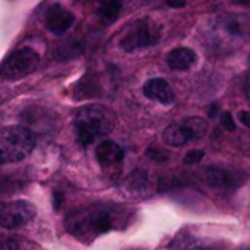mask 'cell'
<instances>
[{"instance_id": "5", "label": "cell", "mask_w": 250, "mask_h": 250, "mask_svg": "<svg viewBox=\"0 0 250 250\" xmlns=\"http://www.w3.org/2000/svg\"><path fill=\"white\" fill-rule=\"evenodd\" d=\"M161 36L160 26L153 22L151 19H141V21L130 24V28L125 31L124 38L120 42V46L125 52H134V50L144 48L158 43Z\"/></svg>"}, {"instance_id": "9", "label": "cell", "mask_w": 250, "mask_h": 250, "mask_svg": "<svg viewBox=\"0 0 250 250\" xmlns=\"http://www.w3.org/2000/svg\"><path fill=\"white\" fill-rule=\"evenodd\" d=\"M144 94H146L149 100H154L158 103L165 104H171L175 101V91L171 89V86L161 77H154V79H149L143 87Z\"/></svg>"}, {"instance_id": "6", "label": "cell", "mask_w": 250, "mask_h": 250, "mask_svg": "<svg viewBox=\"0 0 250 250\" xmlns=\"http://www.w3.org/2000/svg\"><path fill=\"white\" fill-rule=\"evenodd\" d=\"M36 216L35 204L28 201L0 202V226L7 229H16L28 225Z\"/></svg>"}, {"instance_id": "20", "label": "cell", "mask_w": 250, "mask_h": 250, "mask_svg": "<svg viewBox=\"0 0 250 250\" xmlns=\"http://www.w3.org/2000/svg\"><path fill=\"white\" fill-rule=\"evenodd\" d=\"M0 250H21V249H19V245L14 240L0 238Z\"/></svg>"}, {"instance_id": "26", "label": "cell", "mask_w": 250, "mask_h": 250, "mask_svg": "<svg viewBox=\"0 0 250 250\" xmlns=\"http://www.w3.org/2000/svg\"><path fill=\"white\" fill-rule=\"evenodd\" d=\"M235 4H242V5H250V0H233Z\"/></svg>"}, {"instance_id": "16", "label": "cell", "mask_w": 250, "mask_h": 250, "mask_svg": "<svg viewBox=\"0 0 250 250\" xmlns=\"http://www.w3.org/2000/svg\"><path fill=\"white\" fill-rule=\"evenodd\" d=\"M129 187L136 192L146 190V188L149 187V175H147V171H144V170L134 171L129 177Z\"/></svg>"}, {"instance_id": "11", "label": "cell", "mask_w": 250, "mask_h": 250, "mask_svg": "<svg viewBox=\"0 0 250 250\" xmlns=\"http://www.w3.org/2000/svg\"><path fill=\"white\" fill-rule=\"evenodd\" d=\"M195 60H197V55H195L194 50L187 48V46H180V48H175L170 52L168 65L173 70H187L194 65Z\"/></svg>"}, {"instance_id": "13", "label": "cell", "mask_w": 250, "mask_h": 250, "mask_svg": "<svg viewBox=\"0 0 250 250\" xmlns=\"http://www.w3.org/2000/svg\"><path fill=\"white\" fill-rule=\"evenodd\" d=\"M163 141H165V144L170 147H180V146H184L185 143H188L190 137H188L187 130L184 129V125L173 124L163 130Z\"/></svg>"}, {"instance_id": "22", "label": "cell", "mask_w": 250, "mask_h": 250, "mask_svg": "<svg viewBox=\"0 0 250 250\" xmlns=\"http://www.w3.org/2000/svg\"><path fill=\"white\" fill-rule=\"evenodd\" d=\"M238 120L242 122L245 127H250V111H247V110L240 111V113H238Z\"/></svg>"}, {"instance_id": "23", "label": "cell", "mask_w": 250, "mask_h": 250, "mask_svg": "<svg viewBox=\"0 0 250 250\" xmlns=\"http://www.w3.org/2000/svg\"><path fill=\"white\" fill-rule=\"evenodd\" d=\"M167 4L173 9H182V7H185L187 0H167Z\"/></svg>"}, {"instance_id": "12", "label": "cell", "mask_w": 250, "mask_h": 250, "mask_svg": "<svg viewBox=\"0 0 250 250\" xmlns=\"http://www.w3.org/2000/svg\"><path fill=\"white\" fill-rule=\"evenodd\" d=\"M204 180L209 187L212 188H229L235 185V178L231 173H228L226 170L218 167H211L206 170L204 173Z\"/></svg>"}, {"instance_id": "21", "label": "cell", "mask_w": 250, "mask_h": 250, "mask_svg": "<svg viewBox=\"0 0 250 250\" xmlns=\"http://www.w3.org/2000/svg\"><path fill=\"white\" fill-rule=\"evenodd\" d=\"M62 202H63L62 192L55 190V192H53V209H55V211H59V209L62 208Z\"/></svg>"}, {"instance_id": "4", "label": "cell", "mask_w": 250, "mask_h": 250, "mask_svg": "<svg viewBox=\"0 0 250 250\" xmlns=\"http://www.w3.org/2000/svg\"><path fill=\"white\" fill-rule=\"evenodd\" d=\"M40 55L33 48H21L0 63V77L5 81H19L29 76L38 67Z\"/></svg>"}, {"instance_id": "10", "label": "cell", "mask_w": 250, "mask_h": 250, "mask_svg": "<svg viewBox=\"0 0 250 250\" xmlns=\"http://www.w3.org/2000/svg\"><path fill=\"white\" fill-rule=\"evenodd\" d=\"M96 160L104 168L118 167L124 161V149L113 141H101L96 147Z\"/></svg>"}, {"instance_id": "17", "label": "cell", "mask_w": 250, "mask_h": 250, "mask_svg": "<svg viewBox=\"0 0 250 250\" xmlns=\"http://www.w3.org/2000/svg\"><path fill=\"white\" fill-rule=\"evenodd\" d=\"M146 156L149 158V160H153L154 163H165V161L170 160V153H168V151L160 149V147H154V146L147 147Z\"/></svg>"}, {"instance_id": "14", "label": "cell", "mask_w": 250, "mask_h": 250, "mask_svg": "<svg viewBox=\"0 0 250 250\" xmlns=\"http://www.w3.org/2000/svg\"><path fill=\"white\" fill-rule=\"evenodd\" d=\"M184 129L190 139H202L208 134V122L201 117H188L184 120Z\"/></svg>"}, {"instance_id": "15", "label": "cell", "mask_w": 250, "mask_h": 250, "mask_svg": "<svg viewBox=\"0 0 250 250\" xmlns=\"http://www.w3.org/2000/svg\"><path fill=\"white\" fill-rule=\"evenodd\" d=\"M127 2H130V0H100L101 18L106 21H115Z\"/></svg>"}, {"instance_id": "3", "label": "cell", "mask_w": 250, "mask_h": 250, "mask_svg": "<svg viewBox=\"0 0 250 250\" xmlns=\"http://www.w3.org/2000/svg\"><path fill=\"white\" fill-rule=\"evenodd\" d=\"M35 149V136L21 125L0 129V165L19 163Z\"/></svg>"}, {"instance_id": "1", "label": "cell", "mask_w": 250, "mask_h": 250, "mask_svg": "<svg viewBox=\"0 0 250 250\" xmlns=\"http://www.w3.org/2000/svg\"><path fill=\"white\" fill-rule=\"evenodd\" d=\"M76 137L83 147L93 144L98 137H104L115 129V115L106 106L89 104L81 108L74 118Z\"/></svg>"}, {"instance_id": "2", "label": "cell", "mask_w": 250, "mask_h": 250, "mask_svg": "<svg viewBox=\"0 0 250 250\" xmlns=\"http://www.w3.org/2000/svg\"><path fill=\"white\" fill-rule=\"evenodd\" d=\"M65 228L70 235L79 240H93L98 235L110 231L113 228V214L110 209L101 206L76 209L65 218Z\"/></svg>"}, {"instance_id": "19", "label": "cell", "mask_w": 250, "mask_h": 250, "mask_svg": "<svg viewBox=\"0 0 250 250\" xmlns=\"http://www.w3.org/2000/svg\"><path fill=\"white\" fill-rule=\"evenodd\" d=\"M202 158H204V153L199 149H194V151H190V153H187V156L184 158V163L185 165H197L202 161Z\"/></svg>"}, {"instance_id": "7", "label": "cell", "mask_w": 250, "mask_h": 250, "mask_svg": "<svg viewBox=\"0 0 250 250\" xmlns=\"http://www.w3.org/2000/svg\"><path fill=\"white\" fill-rule=\"evenodd\" d=\"M74 22H76V16L59 4L48 7V11L45 12V24L53 35L67 33L74 26Z\"/></svg>"}, {"instance_id": "24", "label": "cell", "mask_w": 250, "mask_h": 250, "mask_svg": "<svg viewBox=\"0 0 250 250\" xmlns=\"http://www.w3.org/2000/svg\"><path fill=\"white\" fill-rule=\"evenodd\" d=\"M245 94H247V100H249V103H250V77L245 83Z\"/></svg>"}, {"instance_id": "8", "label": "cell", "mask_w": 250, "mask_h": 250, "mask_svg": "<svg viewBox=\"0 0 250 250\" xmlns=\"http://www.w3.org/2000/svg\"><path fill=\"white\" fill-rule=\"evenodd\" d=\"M214 242L208 236L197 235L192 229H184L171 242L170 250H211Z\"/></svg>"}, {"instance_id": "25", "label": "cell", "mask_w": 250, "mask_h": 250, "mask_svg": "<svg viewBox=\"0 0 250 250\" xmlns=\"http://www.w3.org/2000/svg\"><path fill=\"white\" fill-rule=\"evenodd\" d=\"M216 113H218V104H211L209 106V117H214Z\"/></svg>"}, {"instance_id": "18", "label": "cell", "mask_w": 250, "mask_h": 250, "mask_svg": "<svg viewBox=\"0 0 250 250\" xmlns=\"http://www.w3.org/2000/svg\"><path fill=\"white\" fill-rule=\"evenodd\" d=\"M221 125L228 132H235L236 125H235V120H233V115L229 113V111H223L221 113Z\"/></svg>"}]
</instances>
